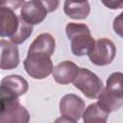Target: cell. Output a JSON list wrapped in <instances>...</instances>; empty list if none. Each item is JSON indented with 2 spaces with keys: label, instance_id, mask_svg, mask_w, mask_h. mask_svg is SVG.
Listing matches in <instances>:
<instances>
[{
  "label": "cell",
  "instance_id": "cell-1",
  "mask_svg": "<svg viewBox=\"0 0 123 123\" xmlns=\"http://www.w3.org/2000/svg\"><path fill=\"white\" fill-rule=\"evenodd\" d=\"M97 103L109 113L123 107V73L113 72L108 77Z\"/></svg>",
  "mask_w": 123,
  "mask_h": 123
},
{
  "label": "cell",
  "instance_id": "cell-2",
  "mask_svg": "<svg viewBox=\"0 0 123 123\" xmlns=\"http://www.w3.org/2000/svg\"><path fill=\"white\" fill-rule=\"evenodd\" d=\"M65 33L71 42L72 54L77 57L87 55L95 44L90 30L86 24L70 22L65 26Z\"/></svg>",
  "mask_w": 123,
  "mask_h": 123
},
{
  "label": "cell",
  "instance_id": "cell-3",
  "mask_svg": "<svg viewBox=\"0 0 123 123\" xmlns=\"http://www.w3.org/2000/svg\"><path fill=\"white\" fill-rule=\"evenodd\" d=\"M23 65L27 74L37 80L48 77L54 70L51 55L39 51H28Z\"/></svg>",
  "mask_w": 123,
  "mask_h": 123
},
{
  "label": "cell",
  "instance_id": "cell-4",
  "mask_svg": "<svg viewBox=\"0 0 123 123\" xmlns=\"http://www.w3.org/2000/svg\"><path fill=\"white\" fill-rule=\"evenodd\" d=\"M73 85L89 99L98 98L104 88L102 80L95 73L86 68H80L79 74L73 82Z\"/></svg>",
  "mask_w": 123,
  "mask_h": 123
},
{
  "label": "cell",
  "instance_id": "cell-5",
  "mask_svg": "<svg viewBox=\"0 0 123 123\" xmlns=\"http://www.w3.org/2000/svg\"><path fill=\"white\" fill-rule=\"evenodd\" d=\"M29 120L30 113L18 102V98L1 97L0 122L27 123Z\"/></svg>",
  "mask_w": 123,
  "mask_h": 123
},
{
  "label": "cell",
  "instance_id": "cell-6",
  "mask_svg": "<svg viewBox=\"0 0 123 123\" xmlns=\"http://www.w3.org/2000/svg\"><path fill=\"white\" fill-rule=\"evenodd\" d=\"M85 108V101L80 96L73 93L65 94L60 101V112L62 117L57 121L77 122L83 116Z\"/></svg>",
  "mask_w": 123,
  "mask_h": 123
},
{
  "label": "cell",
  "instance_id": "cell-7",
  "mask_svg": "<svg viewBox=\"0 0 123 123\" xmlns=\"http://www.w3.org/2000/svg\"><path fill=\"white\" fill-rule=\"evenodd\" d=\"M90 62L98 66L110 64L116 55V47L114 43L106 37L95 40L93 48L87 54Z\"/></svg>",
  "mask_w": 123,
  "mask_h": 123
},
{
  "label": "cell",
  "instance_id": "cell-8",
  "mask_svg": "<svg viewBox=\"0 0 123 123\" xmlns=\"http://www.w3.org/2000/svg\"><path fill=\"white\" fill-rule=\"evenodd\" d=\"M29 88L28 82L20 75H9L1 80V97L18 98Z\"/></svg>",
  "mask_w": 123,
  "mask_h": 123
},
{
  "label": "cell",
  "instance_id": "cell-9",
  "mask_svg": "<svg viewBox=\"0 0 123 123\" xmlns=\"http://www.w3.org/2000/svg\"><path fill=\"white\" fill-rule=\"evenodd\" d=\"M48 12L46 8L38 0H31L25 2L20 11V16L28 23L32 25H37L41 23Z\"/></svg>",
  "mask_w": 123,
  "mask_h": 123
},
{
  "label": "cell",
  "instance_id": "cell-10",
  "mask_svg": "<svg viewBox=\"0 0 123 123\" xmlns=\"http://www.w3.org/2000/svg\"><path fill=\"white\" fill-rule=\"evenodd\" d=\"M1 61L0 67L2 70H11L19 64V52L15 43L5 39L0 40Z\"/></svg>",
  "mask_w": 123,
  "mask_h": 123
},
{
  "label": "cell",
  "instance_id": "cell-11",
  "mask_svg": "<svg viewBox=\"0 0 123 123\" xmlns=\"http://www.w3.org/2000/svg\"><path fill=\"white\" fill-rule=\"evenodd\" d=\"M80 68L74 62L70 61H64L60 62L54 67L53 78L61 85H68L75 81L79 74Z\"/></svg>",
  "mask_w": 123,
  "mask_h": 123
},
{
  "label": "cell",
  "instance_id": "cell-12",
  "mask_svg": "<svg viewBox=\"0 0 123 123\" xmlns=\"http://www.w3.org/2000/svg\"><path fill=\"white\" fill-rule=\"evenodd\" d=\"M1 37H12L15 34L19 26V17L13 12L12 10L1 7Z\"/></svg>",
  "mask_w": 123,
  "mask_h": 123
},
{
  "label": "cell",
  "instance_id": "cell-13",
  "mask_svg": "<svg viewBox=\"0 0 123 123\" xmlns=\"http://www.w3.org/2000/svg\"><path fill=\"white\" fill-rule=\"evenodd\" d=\"M64 13L72 19H85L90 12V5L87 1L75 2L71 0H65L63 5Z\"/></svg>",
  "mask_w": 123,
  "mask_h": 123
},
{
  "label": "cell",
  "instance_id": "cell-14",
  "mask_svg": "<svg viewBox=\"0 0 123 123\" xmlns=\"http://www.w3.org/2000/svg\"><path fill=\"white\" fill-rule=\"evenodd\" d=\"M56 41L52 35L48 33H43L38 35L35 40L31 43L28 51H39V52H45L49 55H53L55 51Z\"/></svg>",
  "mask_w": 123,
  "mask_h": 123
},
{
  "label": "cell",
  "instance_id": "cell-15",
  "mask_svg": "<svg viewBox=\"0 0 123 123\" xmlns=\"http://www.w3.org/2000/svg\"><path fill=\"white\" fill-rule=\"evenodd\" d=\"M109 112L104 110L97 102L90 104L83 113V120L86 123L90 122H106Z\"/></svg>",
  "mask_w": 123,
  "mask_h": 123
},
{
  "label": "cell",
  "instance_id": "cell-16",
  "mask_svg": "<svg viewBox=\"0 0 123 123\" xmlns=\"http://www.w3.org/2000/svg\"><path fill=\"white\" fill-rule=\"evenodd\" d=\"M33 33V25L26 22L21 16H19V26L13 36L11 37V41L15 44L23 43Z\"/></svg>",
  "mask_w": 123,
  "mask_h": 123
},
{
  "label": "cell",
  "instance_id": "cell-17",
  "mask_svg": "<svg viewBox=\"0 0 123 123\" xmlns=\"http://www.w3.org/2000/svg\"><path fill=\"white\" fill-rule=\"evenodd\" d=\"M113 31L116 35L123 37V12H120L114 19L112 23Z\"/></svg>",
  "mask_w": 123,
  "mask_h": 123
},
{
  "label": "cell",
  "instance_id": "cell-18",
  "mask_svg": "<svg viewBox=\"0 0 123 123\" xmlns=\"http://www.w3.org/2000/svg\"><path fill=\"white\" fill-rule=\"evenodd\" d=\"M25 0H0L1 7L11 9L12 11L18 9L19 7H22V5L25 3Z\"/></svg>",
  "mask_w": 123,
  "mask_h": 123
},
{
  "label": "cell",
  "instance_id": "cell-19",
  "mask_svg": "<svg viewBox=\"0 0 123 123\" xmlns=\"http://www.w3.org/2000/svg\"><path fill=\"white\" fill-rule=\"evenodd\" d=\"M47 10L48 12H55L60 5V0H38Z\"/></svg>",
  "mask_w": 123,
  "mask_h": 123
},
{
  "label": "cell",
  "instance_id": "cell-20",
  "mask_svg": "<svg viewBox=\"0 0 123 123\" xmlns=\"http://www.w3.org/2000/svg\"><path fill=\"white\" fill-rule=\"evenodd\" d=\"M101 2L111 10L123 9V0H101Z\"/></svg>",
  "mask_w": 123,
  "mask_h": 123
},
{
  "label": "cell",
  "instance_id": "cell-21",
  "mask_svg": "<svg viewBox=\"0 0 123 123\" xmlns=\"http://www.w3.org/2000/svg\"><path fill=\"white\" fill-rule=\"evenodd\" d=\"M71 1H75V2H84V1H87V0H71Z\"/></svg>",
  "mask_w": 123,
  "mask_h": 123
}]
</instances>
